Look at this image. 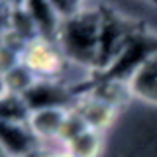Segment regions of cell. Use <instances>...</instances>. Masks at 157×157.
<instances>
[{
	"label": "cell",
	"instance_id": "11",
	"mask_svg": "<svg viewBox=\"0 0 157 157\" xmlns=\"http://www.w3.org/2000/svg\"><path fill=\"white\" fill-rule=\"evenodd\" d=\"M102 145H104V136L102 132L96 130H86L85 134H81L77 140H73L71 144L65 145L75 157H100Z\"/></svg>",
	"mask_w": 157,
	"mask_h": 157
},
{
	"label": "cell",
	"instance_id": "1",
	"mask_svg": "<svg viewBox=\"0 0 157 157\" xmlns=\"http://www.w3.org/2000/svg\"><path fill=\"white\" fill-rule=\"evenodd\" d=\"M104 8L86 6L78 16L61 22L57 45L67 63L86 73H96L100 55V32Z\"/></svg>",
	"mask_w": 157,
	"mask_h": 157
},
{
	"label": "cell",
	"instance_id": "4",
	"mask_svg": "<svg viewBox=\"0 0 157 157\" xmlns=\"http://www.w3.org/2000/svg\"><path fill=\"white\" fill-rule=\"evenodd\" d=\"M75 110L82 116V120L86 122V126L90 130H96V132H104L114 124L116 116H118V108L108 104L106 100L98 98L96 94H92L90 90L86 92H81L77 104H75Z\"/></svg>",
	"mask_w": 157,
	"mask_h": 157
},
{
	"label": "cell",
	"instance_id": "13",
	"mask_svg": "<svg viewBox=\"0 0 157 157\" xmlns=\"http://www.w3.org/2000/svg\"><path fill=\"white\" fill-rule=\"evenodd\" d=\"M51 157H75V155H73L69 149H65V147H59V149L51 151Z\"/></svg>",
	"mask_w": 157,
	"mask_h": 157
},
{
	"label": "cell",
	"instance_id": "5",
	"mask_svg": "<svg viewBox=\"0 0 157 157\" xmlns=\"http://www.w3.org/2000/svg\"><path fill=\"white\" fill-rule=\"evenodd\" d=\"M2 153L8 157H32L41 147V141L33 136L28 124H4L0 132Z\"/></svg>",
	"mask_w": 157,
	"mask_h": 157
},
{
	"label": "cell",
	"instance_id": "2",
	"mask_svg": "<svg viewBox=\"0 0 157 157\" xmlns=\"http://www.w3.org/2000/svg\"><path fill=\"white\" fill-rule=\"evenodd\" d=\"M22 63L37 78L63 81L69 71V63L55 41L37 37L29 41L22 53Z\"/></svg>",
	"mask_w": 157,
	"mask_h": 157
},
{
	"label": "cell",
	"instance_id": "3",
	"mask_svg": "<svg viewBox=\"0 0 157 157\" xmlns=\"http://www.w3.org/2000/svg\"><path fill=\"white\" fill-rule=\"evenodd\" d=\"M78 96L75 88L69 86L65 81H53V78H39L29 90L24 94L28 108L32 112L47 110V108H75Z\"/></svg>",
	"mask_w": 157,
	"mask_h": 157
},
{
	"label": "cell",
	"instance_id": "12",
	"mask_svg": "<svg viewBox=\"0 0 157 157\" xmlns=\"http://www.w3.org/2000/svg\"><path fill=\"white\" fill-rule=\"evenodd\" d=\"M86 130H90V128L86 126V122L82 120V116L78 114L75 108H71L65 124H63L61 134H59V141H57V144H61V147H65L67 144H71L73 140H77L81 134H85Z\"/></svg>",
	"mask_w": 157,
	"mask_h": 157
},
{
	"label": "cell",
	"instance_id": "10",
	"mask_svg": "<svg viewBox=\"0 0 157 157\" xmlns=\"http://www.w3.org/2000/svg\"><path fill=\"white\" fill-rule=\"evenodd\" d=\"M0 110H2V122L4 124H28L32 110L28 108L24 96L2 92L0 100Z\"/></svg>",
	"mask_w": 157,
	"mask_h": 157
},
{
	"label": "cell",
	"instance_id": "6",
	"mask_svg": "<svg viewBox=\"0 0 157 157\" xmlns=\"http://www.w3.org/2000/svg\"><path fill=\"white\" fill-rule=\"evenodd\" d=\"M128 88L132 98L157 106V51L137 67V71L128 81Z\"/></svg>",
	"mask_w": 157,
	"mask_h": 157
},
{
	"label": "cell",
	"instance_id": "9",
	"mask_svg": "<svg viewBox=\"0 0 157 157\" xmlns=\"http://www.w3.org/2000/svg\"><path fill=\"white\" fill-rule=\"evenodd\" d=\"M37 81L39 78L22 63V65H18V67L10 69V71H6V73H2V92L24 96Z\"/></svg>",
	"mask_w": 157,
	"mask_h": 157
},
{
	"label": "cell",
	"instance_id": "7",
	"mask_svg": "<svg viewBox=\"0 0 157 157\" xmlns=\"http://www.w3.org/2000/svg\"><path fill=\"white\" fill-rule=\"evenodd\" d=\"M67 116H69V110H65V108L37 110V112H32L28 126L41 144L59 141V134L63 130V124H65Z\"/></svg>",
	"mask_w": 157,
	"mask_h": 157
},
{
	"label": "cell",
	"instance_id": "8",
	"mask_svg": "<svg viewBox=\"0 0 157 157\" xmlns=\"http://www.w3.org/2000/svg\"><path fill=\"white\" fill-rule=\"evenodd\" d=\"M26 8L29 16L36 22V28L39 32V37L49 39V41H57L59 29H61V20L57 12L53 10L51 2H26Z\"/></svg>",
	"mask_w": 157,
	"mask_h": 157
}]
</instances>
